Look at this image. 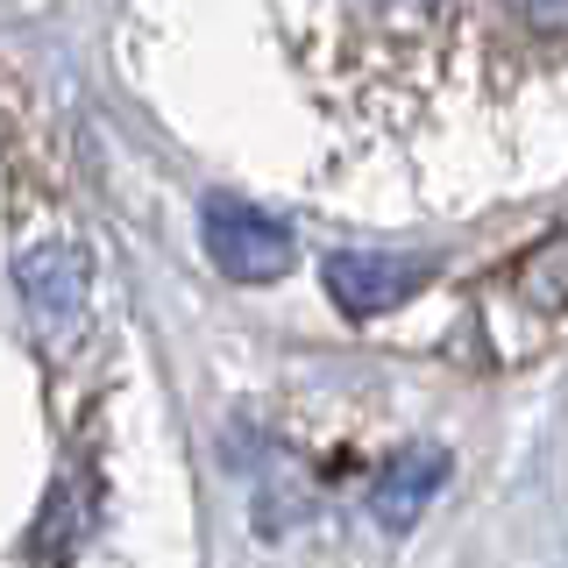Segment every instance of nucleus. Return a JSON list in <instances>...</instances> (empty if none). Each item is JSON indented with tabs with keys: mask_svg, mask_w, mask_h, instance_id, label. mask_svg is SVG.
I'll return each instance as SVG.
<instances>
[{
	"mask_svg": "<svg viewBox=\"0 0 568 568\" xmlns=\"http://www.w3.org/2000/svg\"><path fill=\"white\" fill-rule=\"evenodd\" d=\"M434 277L426 256H384V248H334L327 256V292L342 313H384V306H405L419 284Z\"/></svg>",
	"mask_w": 568,
	"mask_h": 568,
	"instance_id": "3",
	"label": "nucleus"
},
{
	"mask_svg": "<svg viewBox=\"0 0 568 568\" xmlns=\"http://www.w3.org/2000/svg\"><path fill=\"white\" fill-rule=\"evenodd\" d=\"M200 235H206L213 271L235 277V284H277L284 271H292V256H298L292 227L271 221L263 206L235 200V192H213V200L200 206Z\"/></svg>",
	"mask_w": 568,
	"mask_h": 568,
	"instance_id": "1",
	"label": "nucleus"
},
{
	"mask_svg": "<svg viewBox=\"0 0 568 568\" xmlns=\"http://www.w3.org/2000/svg\"><path fill=\"white\" fill-rule=\"evenodd\" d=\"M14 284H22V306L36 320L43 342H71L85 320V298H93V263H85L79 242H50V248H29L14 263Z\"/></svg>",
	"mask_w": 568,
	"mask_h": 568,
	"instance_id": "2",
	"label": "nucleus"
},
{
	"mask_svg": "<svg viewBox=\"0 0 568 568\" xmlns=\"http://www.w3.org/2000/svg\"><path fill=\"white\" fill-rule=\"evenodd\" d=\"M448 484V455L440 448H413V455H398L390 469L377 476V490H369V519H377L384 532H405L419 519L426 505H434V490Z\"/></svg>",
	"mask_w": 568,
	"mask_h": 568,
	"instance_id": "4",
	"label": "nucleus"
}]
</instances>
